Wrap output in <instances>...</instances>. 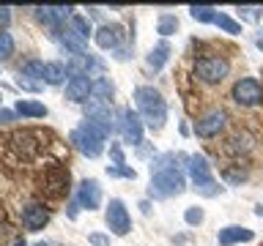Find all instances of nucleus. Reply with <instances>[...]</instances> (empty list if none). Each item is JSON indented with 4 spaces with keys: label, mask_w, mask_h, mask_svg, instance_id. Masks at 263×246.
I'll list each match as a JSON object with an SVG mask.
<instances>
[{
    "label": "nucleus",
    "mask_w": 263,
    "mask_h": 246,
    "mask_svg": "<svg viewBox=\"0 0 263 246\" xmlns=\"http://www.w3.org/2000/svg\"><path fill=\"white\" fill-rule=\"evenodd\" d=\"M110 137V126L104 123H96V120H82L77 129L71 131V142L80 153H85L88 159H96L102 156L104 151V142Z\"/></svg>",
    "instance_id": "obj_1"
},
{
    "label": "nucleus",
    "mask_w": 263,
    "mask_h": 246,
    "mask_svg": "<svg viewBox=\"0 0 263 246\" xmlns=\"http://www.w3.org/2000/svg\"><path fill=\"white\" fill-rule=\"evenodd\" d=\"M135 104L143 120L148 123L151 129H162L164 120H167V101L162 98V93L151 85H140L135 90Z\"/></svg>",
    "instance_id": "obj_2"
},
{
    "label": "nucleus",
    "mask_w": 263,
    "mask_h": 246,
    "mask_svg": "<svg viewBox=\"0 0 263 246\" xmlns=\"http://www.w3.org/2000/svg\"><path fill=\"white\" fill-rule=\"evenodd\" d=\"M186 189V180H184V172H181L176 164L173 167H164L159 172H151V197H176Z\"/></svg>",
    "instance_id": "obj_3"
},
{
    "label": "nucleus",
    "mask_w": 263,
    "mask_h": 246,
    "mask_svg": "<svg viewBox=\"0 0 263 246\" xmlns=\"http://www.w3.org/2000/svg\"><path fill=\"white\" fill-rule=\"evenodd\" d=\"M186 167H189V178H192V183H195V192H200L203 197L219 194L222 186H217V180H214L211 170H209V161H205L203 156H189Z\"/></svg>",
    "instance_id": "obj_4"
},
{
    "label": "nucleus",
    "mask_w": 263,
    "mask_h": 246,
    "mask_svg": "<svg viewBox=\"0 0 263 246\" xmlns=\"http://www.w3.org/2000/svg\"><path fill=\"white\" fill-rule=\"evenodd\" d=\"M230 71V63L225 57H217V55H209V57H200V60L195 63V77L205 82V85H217L228 77Z\"/></svg>",
    "instance_id": "obj_5"
},
{
    "label": "nucleus",
    "mask_w": 263,
    "mask_h": 246,
    "mask_svg": "<svg viewBox=\"0 0 263 246\" xmlns=\"http://www.w3.org/2000/svg\"><path fill=\"white\" fill-rule=\"evenodd\" d=\"M233 101L241 104V107H255L263 101V85L258 79L247 77V79H238L233 85Z\"/></svg>",
    "instance_id": "obj_6"
},
{
    "label": "nucleus",
    "mask_w": 263,
    "mask_h": 246,
    "mask_svg": "<svg viewBox=\"0 0 263 246\" xmlns=\"http://www.w3.org/2000/svg\"><path fill=\"white\" fill-rule=\"evenodd\" d=\"M107 227H110L112 235H129L132 230V216L126 211V205H123L121 200H110V205H107Z\"/></svg>",
    "instance_id": "obj_7"
},
{
    "label": "nucleus",
    "mask_w": 263,
    "mask_h": 246,
    "mask_svg": "<svg viewBox=\"0 0 263 246\" xmlns=\"http://www.w3.org/2000/svg\"><path fill=\"white\" fill-rule=\"evenodd\" d=\"M118 129H121L123 142H129V145H140V142H143V118H140L137 112H132V107L121 110Z\"/></svg>",
    "instance_id": "obj_8"
},
{
    "label": "nucleus",
    "mask_w": 263,
    "mask_h": 246,
    "mask_svg": "<svg viewBox=\"0 0 263 246\" xmlns=\"http://www.w3.org/2000/svg\"><path fill=\"white\" fill-rule=\"evenodd\" d=\"M77 205H82V208H88V211H96L99 205H102V186H99V180L85 178L77 186Z\"/></svg>",
    "instance_id": "obj_9"
},
{
    "label": "nucleus",
    "mask_w": 263,
    "mask_h": 246,
    "mask_svg": "<svg viewBox=\"0 0 263 246\" xmlns=\"http://www.w3.org/2000/svg\"><path fill=\"white\" fill-rule=\"evenodd\" d=\"M222 129H225V112H222V110L205 112L203 118L195 123V134L197 137H217Z\"/></svg>",
    "instance_id": "obj_10"
},
{
    "label": "nucleus",
    "mask_w": 263,
    "mask_h": 246,
    "mask_svg": "<svg viewBox=\"0 0 263 246\" xmlns=\"http://www.w3.org/2000/svg\"><path fill=\"white\" fill-rule=\"evenodd\" d=\"M47 221H49V211L44 208V205L30 202V205H25V208H22V224H25V230H41Z\"/></svg>",
    "instance_id": "obj_11"
},
{
    "label": "nucleus",
    "mask_w": 263,
    "mask_h": 246,
    "mask_svg": "<svg viewBox=\"0 0 263 246\" xmlns=\"http://www.w3.org/2000/svg\"><path fill=\"white\" fill-rule=\"evenodd\" d=\"M90 93H93V82L88 77H71L66 82V98L71 101H88Z\"/></svg>",
    "instance_id": "obj_12"
},
{
    "label": "nucleus",
    "mask_w": 263,
    "mask_h": 246,
    "mask_svg": "<svg viewBox=\"0 0 263 246\" xmlns=\"http://www.w3.org/2000/svg\"><path fill=\"white\" fill-rule=\"evenodd\" d=\"M85 112H88V120H96V123H104V126L112 129V112H110V104L102 101V98H88L85 101Z\"/></svg>",
    "instance_id": "obj_13"
},
{
    "label": "nucleus",
    "mask_w": 263,
    "mask_h": 246,
    "mask_svg": "<svg viewBox=\"0 0 263 246\" xmlns=\"http://www.w3.org/2000/svg\"><path fill=\"white\" fill-rule=\"evenodd\" d=\"M252 238H255V233H252V230H247V227L230 224V227H222V230H219V243H222V246L247 243V241H252Z\"/></svg>",
    "instance_id": "obj_14"
},
{
    "label": "nucleus",
    "mask_w": 263,
    "mask_h": 246,
    "mask_svg": "<svg viewBox=\"0 0 263 246\" xmlns=\"http://www.w3.org/2000/svg\"><path fill=\"white\" fill-rule=\"evenodd\" d=\"M93 38H96V44L102 49H115V47H118V41H121V30L110 28V25H102V28L93 33Z\"/></svg>",
    "instance_id": "obj_15"
},
{
    "label": "nucleus",
    "mask_w": 263,
    "mask_h": 246,
    "mask_svg": "<svg viewBox=\"0 0 263 246\" xmlns=\"http://www.w3.org/2000/svg\"><path fill=\"white\" fill-rule=\"evenodd\" d=\"M66 69L74 77H88V71L93 69V57L90 55H71V60L66 63Z\"/></svg>",
    "instance_id": "obj_16"
},
{
    "label": "nucleus",
    "mask_w": 263,
    "mask_h": 246,
    "mask_svg": "<svg viewBox=\"0 0 263 246\" xmlns=\"http://www.w3.org/2000/svg\"><path fill=\"white\" fill-rule=\"evenodd\" d=\"M16 112L22 115V118H44L47 115V107L41 101H30V98H20L16 101Z\"/></svg>",
    "instance_id": "obj_17"
},
{
    "label": "nucleus",
    "mask_w": 263,
    "mask_h": 246,
    "mask_svg": "<svg viewBox=\"0 0 263 246\" xmlns=\"http://www.w3.org/2000/svg\"><path fill=\"white\" fill-rule=\"evenodd\" d=\"M66 74H69V69H66V63H44V82L47 85H61V82L66 79Z\"/></svg>",
    "instance_id": "obj_18"
},
{
    "label": "nucleus",
    "mask_w": 263,
    "mask_h": 246,
    "mask_svg": "<svg viewBox=\"0 0 263 246\" xmlns=\"http://www.w3.org/2000/svg\"><path fill=\"white\" fill-rule=\"evenodd\" d=\"M167 57H170V44L167 41H159V44H156L154 49H151V55H148V66H151L154 71H159L164 63H167Z\"/></svg>",
    "instance_id": "obj_19"
},
{
    "label": "nucleus",
    "mask_w": 263,
    "mask_h": 246,
    "mask_svg": "<svg viewBox=\"0 0 263 246\" xmlns=\"http://www.w3.org/2000/svg\"><path fill=\"white\" fill-rule=\"evenodd\" d=\"M189 14H192V19H197V22H214L219 11L214 6H189Z\"/></svg>",
    "instance_id": "obj_20"
},
{
    "label": "nucleus",
    "mask_w": 263,
    "mask_h": 246,
    "mask_svg": "<svg viewBox=\"0 0 263 246\" xmlns=\"http://www.w3.org/2000/svg\"><path fill=\"white\" fill-rule=\"evenodd\" d=\"M71 33H77L80 38H88L90 33H93V28H90V22H88V16L74 14V16H71Z\"/></svg>",
    "instance_id": "obj_21"
},
{
    "label": "nucleus",
    "mask_w": 263,
    "mask_h": 246,
    "mask_svg": "<svg viewBox=\"0 0 263 246\" xmlns=\"http://www.w3.org/2000/svg\"><path fill=\"white\" fill-rule=\"evenodd\" d=\"M20 77H33V79H44V63L41 60H28L20 69Z\"/></svg>",
    "instance_id": "obj_22"
},
{
    "label": "nucleus",
    "mask_w": 263,
    "mask_h": 246,
    "mask_svg": "<svg viewBox=\"0 0 263 246\" xmlns=\"http://www.w3.org/2000/svg\"><path fill=\"white\" fill-rule=\"evenodd\" d=\"M214 25H217V28H222L225 33H230V36H238V33H241V25H238L236 19H230L228 14H217Z\"/></svg>",
    "instance_id": "obj_23"
},
{
    "label": "nucleus",
    "mask_w": 263,
    "mask_h": 246,
    "mask_svg": "<svg viewBox=\"0 0 263 246\" xmlns=\"http://www.w3.org/2000/svg\"><path fill=\"white\" fill-rule=\"evenodd\" d=\"M63 44L69 47L74 55H85V38H80L77 33H71V30L63 33Z\"/></svg>",
    "instance_id": "obj_24"
},
{
    "label": "nucleus",
    "mask_w": 263,
    "mask_h": 246,
    "mask_svg": "<svg viewBox=\"0 0 263 246\" xmlns=\"http://www.w3.org/2000/svg\"><path fill=\"white\" fill-rule=\"evenodd\" d=\"M176 28H178V19H176V16H170V14H162L159 22H156V30H159L162 36H170V33H176Z\"/></svg>",
    "instance_id": "obj_25"
},
{
    "label": "nucleus",
    "mask_w": 263,
    "mask_h": 246,
    "mask_svg": "<svg viewBox=\"0 0 263 246\" xmlns=\"http://www.w3.org/2000/svg\"><path fill=\"white\" fill-rule=\"evenodd\" d=\"M11 55H14V38H11V33L0 30V60H8Z\"/></svg>",
    "instance_id": "obj_26"
},
{
    "label": "nucleus",
    "mask_w": 263,
    "mask_h": 246,
    "mask_svg": "<svg viewBox=\"0 0 263 246\" xmlns=\"http://www.w3.org/2000/svg\"><path fill=\"white\" fill-rule=\"evenodd\" d=\"M110 96H112L110 79H99V82H93V93H90V98H102V101H107Z\"/></svg>",
    "instance_id": "obj_27"
},
{
    "label": "nucleus",
    "mask_w": 263,
    "mask_h": 246,
    "mask_svg": "<svg viewBox=\"0 0 263 246\" xmlns=\"http://www.w3.org/2000/svg\"><path fill=\"white\" fill-rule=\"evenodd\" d=\"M203 208H197V205H192V208H186V213H184V219H186V224H200L203 221Z\"/></svg>",
    "instance_id": "obj_28"
},
{
    "label": "nucleus",
    "mask_w": 263,
    "mask_h": 246,
    "mask_svg": "<svg viewBox=\"0 0 263 246\" xmlns=\"http://www.w3.org/2000/svg\"><path fill=\"white\" fill-rule=\"evenodd\" d=\"M52 14H55V22H63L71 16V6H52Z\"/></svg>",
    "instance_id": "obj_29"
},
{
    "label": "nucleus",
    "mask_w": 263,
    "mask_h": 246,
    "mask_svg": "<svg viewBox=\"0 0 263 246\" xmlns=\"http://www.w3.org/2000/svg\"><path fill=\"white\" fill-rule=\"evenodd\" d=\"M107 175H123V178H132V180H135L137 172L129 170V167H107Z\"/></svg>",
    "instance_id": "obj_30"
},
{
    "label": "nucleus",
    "mask_w": 263,
    "mask_h": 246,
    "mask_svg": "<svg viewBox=\"0 0 263 246\" xmlns=\"http://www.w3.org/2000/svg\"><path fill=\"white\" fill-rule=\"evenodd\" d=\"M110 151H112V159H115V167H121V164H123V153H121V148H118V145H112V148H110Z\"/></svg>",
    "instance_id": "obj_31"
},
{
    "label": "nucleus",
    "mask_w": 263,
    "mask_h": 246,
    "mask_svg": "<svg viewBox=\"0 0 263 246\" xmlns=\"http://www.w3.org/2000/svg\"><path fill=\"white\" fill-rule=\"evenodd\" d=\"M14 120V112L11 110H0V126H6V123Z\"/></svg>",
    "instance_id": "obj_32"
},
{
    "label": "nucleus",
    "mask_w": 263,
    "mask_h": 246,
    "mask_svg": "<svg viewBox=\"0 0 263 246\" xmlns=\"http://www.w3.org/2000/svg\"><path fill=\"white\" fill-rule=\"evenodd\" d=\"M20 88H25V90H39L36 82H30V79H25V77H20Z\"/></svg>",
    "instance_id": "obj_33"
},
{
    "label": "nucleus",
    "mask_w": 263,
    "mask_h": 246,
    "mask_svg": "<svg viewBox=\"0 0 263 246\" xmlns=\"http://www.w3.org/2000/svg\"><path fill=\"white\" fill-rule=\"evenodd\" d=\"M90 243H99V246H104V243H107V238H104V235H90Z\"/></svg>",
    "instance_id": "obj_34"
},
{
    "label": "nucleus",
    "mask_w": 263,
    "mask_h": 246,
    "mask_svg": "<svg viewBox=\"0 0 263 246\" xmlns=\"http://www.w3.org/2000/svg\"><path fill=\"white\" fill-rule=\"evenodd\" d=\"M8 11H11V8H0V22H8V16H11V14H8Z\"/></svg>",
    "instance_id": "obj_35"
},
{
    "label": "nucleus",
    "mask_w": 263,
    "mask_h": 246,
    "mask_svg": "<svg viewBox=\"0 0 263 246\" xmlns=\"http://www.w3.org/2000/svg\"><path fill=\"white\" fill-rule=\"evenodd\" d=\"M0 98H3V96H0Z\"/></svg>",
    "instance_id": "obj_36"
}]
</instances>
